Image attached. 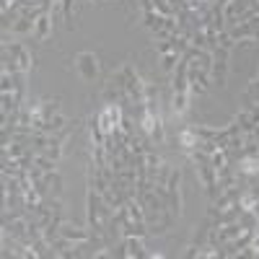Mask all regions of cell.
<instances>
[{
	"mask_svg": "<svg viewBox=\"0 0 259 259\" xmlns=\"http://www.w3.org/2000/svg\"><path fill=\"white\" fill-rule=\"evenodd\" d=\"M112 215H114V207H109L104 202L101 194L89 187V197H85V218H89V223L85 226H89L94 233L104 236L106 233V223L112 221Z\"/></svg>",
	"mask_w": 259,
	"mask_h": 259,
	"instance_id": "1",
	"label": "cell"
},
{
	"mask_svg": "<svg viewBox=\"0 0 259 259\" xmlns=\"http://www.w3.org/2000/svg\"><path fill=\"white\" fill-rule=\"evenodd\" d=\"M117 75H119V80H122V89H124L127 99L135 101V104H145V83H148V80H143V78L135 73L133 65L124 62L122 68L117 70Z\"/></svg>",
	"mask_w": 259,
	"mask_h": 259,
	"instance_id": "2",
	"label": "cell"
},
{
	"mask_svg": "<svg viewBox=\"0 0 259 259\" xmlns=\"http://www.w3.org/2000/svg\"><path fill=\"white\" fill-rule=\"evenodd\" d=\"M138 124H140V133L145 138H150V143H163L166 140V133H163V122H161V114L158 109H148L145 106V112L138 117Z\"/></svg>",
	"mask_w": 259,
	"mask_h": 259,
	"instance_id": "3",
	"label": "cell"
},
{
	"mask_svg": "<svg viewBox=\"0 0 259 259\" xmlns=\"http://www.w3.org/2000/svg\"><path fill=\"white\" fill-rule=\"evenodd\" d=\"M228 55H231V50H226V47H215L212 50V73H210V80L215 85H226V78H228Z\"/></svg>",
	"mask_w": 259,
	"mask_h": 259,
	"instance_id": "4",
	"label": "cell"
},
{
	"mask_svg": "<svg viewBox=\"0 0 259 259\" xmlns=\"http://www.w3.org/2000/svg\"><path fill=\"white\" fill-rule=\"evenodd\" d=\"M75 68H78V73H80V78L83 80H96L99 78V73H101V68H99V57L94 55V52H78L75 55Z\"/></svg>",
	"mask_w": 259,
	"mask_h": 259,
	"instance_id": "5",
	"label": "cell"
},
{
	"mask_svg": "<svg viewBox=\"0 0 259 259\" xmlns=\"http://www.w3.org/2000/svg\"><path fill=\"white\" fill-rule=\"evenodd\" d=\"M3 55H8V57H13V62L18 65V70L21 73H29L31 70V65H34V57H31V52L24 47V45H18V41H13V45H3Z\"/></svg>",
	"mask_w": 259,
	"mask_h": 259,
	"instance_id": "6",
	"label": "cell"
},
{
	"mask_svg": "<svg viewBox=\"0 0 259 259\" xmlns=\"http://www.w3.org/2000/svg\"><path fill=\"white\" fill-rule=\"evenodd\" d=\"M60 236H65L68 241H75V244H85L94 236V231L85 226V228H80V226H75V223H70V221H62L60 223Z\"/></svg>",
	"mask_w": 259,
	"mask_h": 259,
	"instance_id": "7",
	"label": "cell"
},
{
	"mask_svg": "<svg viewBox=\"0 0 259 259\" xmlns=\"http://www.w3.org/2000/svg\"><path fill=\"white\" fill-rule=\"evenodd\" d=\"M210 85V73L200 68H189V94L192 96H202Z\"/></svg>",
	"mask_w": 259,
	"mask_h": 259,
	"instance_id": "8",
	"label": "cell"
},
{
	"mask_svg": "<svg viewBox=\"0 0 259 259\" xmlns=\"http://www.w3.org/2000/svg\"><path fill=\"white\" fill-rule=\"evenodd\" d=\"M52 26H55V18H52V13L50 11H45L39 18H36V24H34V39L36 41H45V39H50V34H52Z\"/></svg>",
	"mask_w": 259,
	"mask_h": 259,
	"instance_id": "9",
	"label": "cell"
},
{
	"mask_svg": "<svg viewBox=\"0 0 259 259\" xmlns=\"http://www.w3.org/2000/svg\"><path fill=\"white\" fill-rule=\"evenodd\" d=\"M39 119H50L55 114H60V106H62V99L60 96H45L39 99Z\"/></svg>",
	"mask_w": 259,
	"mask_h": 259,
	"instance_id": "10",
	"label": "cell"
},
{
	"mask_svg": "<svg viewBox=\"0 0 259 259\" xmlns=\"http://www.w3.org/2000/svg\"><path fill=\"white\" fill-rule=\"evenodd\" d=\"M177 143H179V148L187 153V150H192V148H200V135L194 133V127H192V124H184V127L179 130Z\"/></svg>",
	"mask_w": 259,
	"mask_h": 259,
	"instance_id": "11",
	"label": "cell"
},
{
	"mask_svg": "<svg viewBox=\"0 0 259 259\" xmlns=\"http://www.w3.org/2000/svg\"><path fill=\"white\" fill-rule=\"evenodd\" d=\"M228 34H231V39L233 41H244V39H251L254 36V24H249V21H244V24H236V26H231V29H226Z\"/></svg>",
	"mask_w": 259,
	"mask_h": 259,
	"instance_id": "12",
	"label": "cell"
},
{
	"mask_svg": "<svg viewBox=\"0 0 259 259\" xmlns=\"http://www.w3.org/2000/svg\"><path fill=\"white\" fill-rule=\"evenodd\" d=\"M189 91H182V94H177L174 91V99H171V109H174V114L177 117H184L187 114V109H189Z\"/></svg>",
	"mask_w": 259,
	"mask_h": 259,
	"instance_id": "13",
	"label": "cell"
},
{
	"mask_svg": "<svg viewBox=\"0 0 259 259\" xmlns=\"http://www.w3.org/2000/svg\"><path fill=\"white\" fill-rule=\"evenodd\" d=\"M41 179H45V184L50 189V197H60V194H62V179H60L57 171H50V174H45Z\"/></svg>",
	"mask_w": 259,
	"mask_h": 259,
	"instance_id": "14",
	"label": "cell"
},
{
	"mask_svg": "<svg viewBox=\"0 0 259 259\" xmlns=\"http://www.w3.org/2000/svg\"><path fill=\"white\" fill-rule=\"evenodd\" d=\"M236 124L241 127V133H244V135H251L254 130H256V122H254V117H251V112H249V109L236 114Z\"/></svg>",
	"mask_w": 259,
	"mask_h": 259,
	"instance_id": "15",
	"label": "cell"
},
{
	"mask_svg": "<svg viewBox=\"0 0 259 259\" xmlns=\"http://www.w3.org/2000/svg\"><path fill=\"white\" fill-rule=\"evenodd\" d=\"M89 133H91V145H104V140H106V133L101 130V124H99L96 114L89 119Z\"/></svg>",
	"mask_w": 259,
	"mask_h": 259,
	"instance_id": "16",
	"label": "cell"
},
{
	"mask_svg": "<svg viewBox=\"0 0 259 259\" xmlns=\"http://www.w3.org/2000/svg\"><path fill=\"white\" fill-rule=\"evenodd\" d=\"M244 101L246 104H259V78L249 83V89L244 91Z\"/></svg>",
	"mask_w": 259,
	"mask_h": 259,
	"instance_id": "17",
	"label": "cell"
},
{
	"mask_svg": "<svg viewBox=\"0 0 259 259\" xmlns=\"http://www.w3.org/2000/svg\"><path fill=\"white\" fill-rule=\"evenodd\" d=\"M251 41H259V29L254 31V36H251Z\"/></svg>",
	"mask_w": 259,
	"mask_h": 259,
	"instance_id": "18",
	"label": "cell"
},
{
	"mask_svg": "<svg viewBox=\"0 0 259 259\" xmlns=\"http://www.w3.org/2000/svg\"><path fill=\"white\" fill-rule=\"evenodd\" d=\"M96 3H106V0H96Z\"/></svg>",
	"mask_w": 259,
	"mask_h": 259,
	"instance_id": "19",
	"label": "cell"
}]
</instances>
